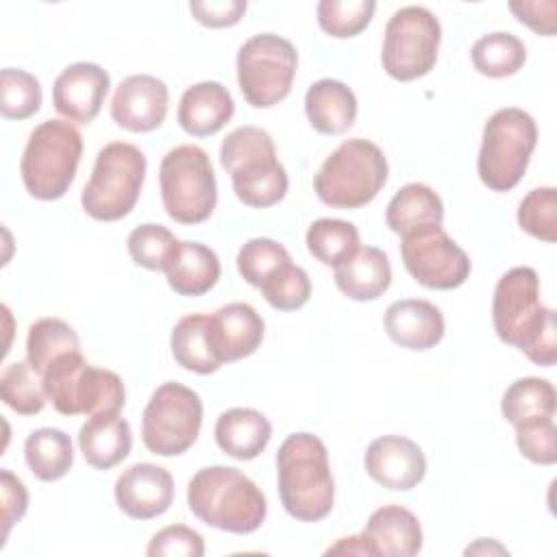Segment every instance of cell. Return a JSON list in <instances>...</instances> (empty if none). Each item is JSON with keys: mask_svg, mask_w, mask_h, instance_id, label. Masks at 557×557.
Returning a JSON list of instances; mask_svg holds the SVG:
<instances>
[{"mask_svg": "<svg viewBox=\"0 0 557 557\" xmlns=\"http://www.w3.org/2000/svg\"><path fill=\"white\" fill-rule=\"evenodd\" d=\"M492 322L500 342L520 348L533 363L550 368L557 359L555 311L540 300V278L529 265L507 270L492 298Z\"/></svg>", "mask_w": 557, "mask_h": 557, "instance_id": "1", "label": "cell"}, {"mask_svg": "<svg viewBox=\"0 0 557 557\" xmlns=\"http://www.w3.org/2000/svg\"><path fill=\"white\" fill-rule=\"evenodd\" d=\"M276 483L281 503L292 518L324 520L335 500L324 442L313 433H292L276 450Z\"/></svg>", "mask_w": 557, "mask_h": 557, "instance_id": "2", "label": "cell"}, {"mask_svg": "<svg viewBox=\"0 0 557 557\" xmlns=\"http://www.w3.org/2000/svg\"><path fill=\"white\" fill-rule=\"evenodd\" d=\"M187 507L205 524L237 535L257 531L268 513L257 483L231 466L200 468L187 485Z\"/></svg>", "mask_w": 557, "mask_h": 557, "instance_id": "3", "label": "cell"}, {"mask_svg": "<svg viewBox=\"0 0 557 557\" xmlns=\"http://www.w3.org/2000/svg\"><path fill=\"white\" fill-rule=\"evenodd\" d=\"M220 163L231 174L235 196L255 209H268L287 194L289 178L276 159V148L268 131L239 126L220 146Z\"/></svg>", "mask_w": 557, "mask_h": 557, "instance_id": "4", "label": "cell"}, {"mask_svg": "<svg viewBox=\"0 0 557 557\" xmlns=\"http://www.w3.org/2000/svg\"><path fill=\"white\" fill-rule=\"evenodd\" d=\"M383 150L363 137L342 141L313 176L318 198L333 209H359L372 202L387 183Z\"/></svg>", "mask_w": 557, "mask_h": 557, "instance_id": "5", "label": "cell"}, {"mask_svg": "<svg viewBox=\"0 0 557 557\" xmlns=\"http://www.w3.org/2000/svg\"><path fill=\"white\" fill-rule=\"evenodd\" d=\"M83 154V137L67 120H46L33 128L20 159L26 191L37 200H57L70 189Z\"/></svg>", "mask_w": 557, "mask_h": 557, "instance_id": "6", "label": "cell"}, {"mask_svg": "<svg viewBox=\"0 0 557 557\" xmlns=\"http://www.w3.org/2000/svg\"><path fill=\"white\" fill-rule=\"evenodd\" d=\"M41 376L46 396L61 416L120 413L124 407L122 379L87 363L81 350L57 357Z\"/></svg>", "mask_w": 557, "mask_h": 557, "instance_id": "7", "label": "cell"}, {"mask_svg": "<svg viewBox=\"0 0 557 557\" xmlns=\"http://www.w3.org/2000/svg\"><path fill=\"white\" fill-rule=\"evenodd\" d=\"M146 154L128 141H111L98 150L81 205L98 222H115L128 215L141 194Z\"/></svg>", "mask_w": 557, "mask_h": 557, "instance_id": "8", "label": "cell"}, {"mask_svg": "<svg viewBox=\"0 0 557 557\" xmlns=\"http://www.w3.org/2000/svg\"><path fill=\"white\" fill-rule=\"evenodd\" d=\"M537 144L535 120L518 109H498L483 126V141L476 159L481 183L492 191L513 189L531 161Z\"/></svg>", "mask_w": 557, "mask_h": 557, "instance_id": "9", "label": "cell"}, {"mask_svg": "<svg viewBox=\"0 0 557 557\" xmlns=\"http://www.w3.org/2000/svg\"><path fill=\"white\" fill-rule=\"evenodd\" d=\"M159 187L165 213L178 224H200L218 205L213 163L196 144H181L165 152L159 165Z\"/></svg>", "mask_w": 557, "mask_h": 557, "instance_id": "10", "label": "cell"}, {"mask_svg": "<svg viewBox=\"0 0 557 557\" xmlns=\"http://www.w3.org/2000/svg\"><path fill=\"white\" fill-rule=\"evenodd\" d=\"M298 67L294 44L274 33L252 35L237 50V85L255 109H270L285 100Z\"/></svg>", "mask_w": 557, "mask_h": 557, "instance_id": "11", "label": "cell"}, {"mask_svg": "<svg viewBox=\"0 0 557 557\" xmlns=\"http://www.w3.org/2000/svg\"><path fill=\"white\" fill-rule=\"evenodd\" d=\"M202 426V400L191 387L159 385L141 413V442L159 457H176L194 446Z\"/></svg>", "mask_w": 557, "mask_h": 557, "instance_id": "12", "label": "cell"}, {"mask_svg": "<svg viewBox=\"0 0 557 557\" xmlns=\"http://www.w3.org/2000/svg\"><path fill=\"white\" fill-rule=\"evenodd\" d=\"M440 41L442 26L433 11L416 4L403 7L394 11L385 26L383 70L400 83L426 76L437 61Z\"/></svg>", "mask_w": 557, "mask_h": 557, "instance_id": "13", "label": "cell"}, {"mask_svg": "<svg viewBox=\"0 0 557 557\" xmlns=\"http://www.w3.org/2000/svg\"><path fill=\"white\" fill-rule=\"evenodd\" d=\"M400 239L403 263L422 287L455 289L470 276V257L442 226L422 228Z\"/></svg>", "mask_w": 557, "mask_h": 557, "instance_id": "14", "label": "cell"}, {"mask_svg": "<svg viewBox=\"0 0 557 557\" xmlns=\"http://www.w3.org/2000/svg\"><path fill=\"white\" fill-rule=\"evenodd\" d=\"M168 85L152 74L126 76L111 98L113 122L131 133H150L168 115Z\"/></svg>", "mask_w": 557, "mask_h": 557, "instance_id": "15", "label": "cell"}, {"mask_svg": "<svg viewBox=\"0 0 557 557\" xmlns=\"http://www.w3.org/2000/svg\"><path fill=\"white\" fill-rule=\"evenodd\" d=\"M111 78L98 63L78 61L67 65L52 85V104L67 122L89 124L100 113Z\"/></svg>", "mask_w": 557, "mask_h": 557, "instance_id": "16", "label": "cell"}, {"mask_svg": "<svg viewBox=\"0 0 557 557\" xmlns=\"http://www.w3.org/2000/svg\"><path fill=\"white\" fill-rule=\"evenodd\" d=\"M363 466L370 479L396 492L413 490L426 474L422 448L405 435H381L370 442Z\"/></svg>", "mask_w": 557, "mask_h": 557, "instance_id": "17", "label": "cell"}, {"mask_svg": "<svg viewBox=\"0 0 557 557\" xmlns=\"http://www.w3.org/2000/svg\"><path fill=\"white\" fill-rule=\"evenodd\" d=\"M113 496L128 518L152 520L170 509L174 500V479L157 463H133L117 476Z\"/></svg>", "mask_w": 557, "mask_h": 557, "instance_id": "18", "label": "cell"}, {"mask_svg": "<svg viewBox=\"0 0 557 557\" xmlns=\"http://www.w3.org/2000/svg\"><path fill=\"white\" fill-rule=\"evenodd\" d=\"M370 555L413 557L422 550V527L403 505H383L370 513L361 533Z\"/></svg>", "mask_w": 557, "mask_h": 557, "instance_id": "19", "label": "cell"}, {"mask_svg": "<svg viewBox=\"0 0 557 557\" xmlns=\"http://www.w3.org/2000/svg\"><path fill=\"white\" fill-rule=\"evenodd\" d=\"M385 333L394 344L407 350H429L444 337L442 311L422 298H403L387 307Z\"/></svg>", "mask_w": 557, "mask_h": 557, "instance_id": "20", "label": "cell"}, {"mask_svg": "<svg viewBox=\"0 0 557 557\" xmlns=\"http://www.w3.org/2000/svg\"><path fill=\"white\" fill-rule=\"evenodd\" d=\"M211 339L222 363L257 352L263 342V318L248 302H228L209 315Z\"/></svg>", "mask_w": 557, "mask_h": 557, "instance_id": "21", "label": "cell"}, {"mask_svg": "<svg viewBox=\"0 0 557 557\" xmlns=\"http://www.w3.org/2000/svg\"><path fill=\"white\" fill-rule=\"evenodd\" d=\"M233 113L235 102L228 89L218 81H202L183 91L176 120L185 133L194 137H209L222 131Z\"/></svg>", "mask_w": 557, "mask_h": 557, "instance_id": "22", "label": "cell"}, {"mask_svg": "<svg viewBox=\"0 0 557 557\" xmlns=\"http://www.w3.org/2000/svg\"><path fill=\"white\" fill-rule=\"evenodd\" d=\"M335 285L350 300H376L392 285L387 255L376 246H359L346 261L335 265Z\"/></svg>", "mask_w": 557, "mask_h": 557, "instance_id": "23", "label": "cell"}, {"mask_svg": "<svg viewBox=\"0 0 557 557\" xmlns=\"http://www.w3.org/2000/svg\"><path fill=\"white\" fill-rule=\"evenodd\" d=\"M85 461L96 470H109L124 461L133 446L131 424L120 413H96L78 431Z\"/></svg>", "mask_w": 557, "mask_h": 557, "instance_id": "24", "label": "cell"}, {"mask_svg": "<svg viewBox=\"0 0 557 557\" xmlns=\"http://www.w3.org/2000/svg\"><path fill=\"white\" fill-rule=\"evenodd\" d=\"M213 433L222 453L237 461H250L265 450L272 424L257 409L233 407L220 413Z\"/></svg>", "mask_w": 557, "mask_h": 557, "instance_id": "25", "label": "cell"}, {"mask_svg": "<svg viewBox=\"0 0 557 557\" xmlns=\"http://www.w3.org/2000/svg\"><path fill=\"white\" fill-rule=\"evenodd\" d=\"M305 113L313 131L322 135H342L357 117L355 91L342 81L320 78L305 94Z\"/></svg>", "mask_w": 557, "mask_h": 557, "instance_id": "26", "label": "cell"}, {"mask_svg": "<svg viewBox=\"0 0 557 557\" xmlns=\"http://www.w3.org/2000/svg\"><path fill=\"white\" fill-rule=\"evenodd\" d=\"M222 265L218 255L200 242H178L168 268V285L178 296H202L220 281Z\"/></svg>", "mask_w": 557, "mask_h": 557, "instance_id": "27", "label": "cell"}, {"mask_svg": "<svg viewBox=\"0 0 557 557\" xmlns=\"http://www.w3.org/2000/svg\"><path fill=\"white\" fill-rule=\"evenodd\" d=\"M385 222L400 237L422 228L442 226L444 222L442 198L424 183H407L387 202Z\"/></svg>", "mask_w": 557, "mask_h": 557, "instance_id": "28", "label": "cell"}, {"mask_svg": "<svg viewBox=\"0 0 557 557\" xmlns=\"http://www.w3.org/2000/svg\"><path fill=\"white\" fill-rule=\"evenodd\" d=\"M170 348L174 361L189 372L213 374L222 368V359L211 339L209 315L205 313H189L181 318L172 329Z\"/></svg>", "mask_w": 557, "mask_h": 557, "instance_id": "29", "label": "cell"}, {"mask_svg": "<svg viewBox=\"0 0 557 557\" xmlns=\"http://www.w3.org/2000/svg\"><path fill=\"white\" fill-rule=\"evenodd\" d=\"M24 459L39 481H59L74 463V446L65 431L41 426L26 437Z\"/></svg>", "mask_w": 557, "mask_h": 557, "instance_id": "30", "label": "cell"}, {"mask_svg": "<svg viewBox=\"0 0 557 557\" xmlns=\"http://www.w3.org/2000/svg\"><path fill=\"white\" fill-rule=\"evenodd\" d=\"M557 396L550 381L540 376L516 379L503 394V418L516 426L537 418H555Z\"/></svg>", "mask_w": 557, "mask_h": 557, "instance_id": "31", "label": "cell"}, {"mask_svg": "<svg viewBox=\"0 0 557 557\" xmlns=\"http://www.w3.org/2000/svg\"><path fill=\"white\" fill-rule=\"evenodd\" d=\"M472 65L479 74L490 78H505L522 70L527 61V48L513 33H487L479 37L470 48Z\"/></svg>", "mask_w": 557, "mask_h": 557, "instance_id": "32", "label": "cell"}, {"mask_svg": "<svg viewBox=\"0 0 557 557\" xmlns=\"http://www.w3.org/2000/svg\"><path fill=\"white\" fill-rule=\"evenodd\" d=\"M78 350H81V339L76 331L61 318H39L28 326L26 361L39 374H44L57 357L65 352H78Z\"/></svg>", "mask_w": 557, "mask_h": 557, "instance_id": "33", "label": "cell"}, {"mask_svg": "<svg viewBox=\"0 0 557 557\" xmlns=\"http://www.w3.org/2000/svg\"><path fill=\"white\" fill-rule=\"evenodd\" d=\"M359 248V231L352 222L320 218L307 231V250L324 265H339Z\"/></svg>", "mask_w": 557, "mask_h": 557, "instance_id": "34", "label": "cell"}, {"mask_svg": "<svg viewBox=\"0 0 557 557\" xmlns=\"http://www.w3.org/2000/svg\"><path fill=\"white\" fill-rule=\"evenodd\" d=\"M0 396L20 416H35L46 407L44 376L28 361H13L0 376Z\"/></svg>", "mask_w": 557, "mask_h": 557, "instance_id": "35", "label": "cell"}, {"mask_svg": "<svg viewBox=\"0 0 557 557\" xmlns=\"http://www.w3.org/2000/svg\"><path fill=\"white\" fill-rule=\"evenodd\" d=\"M320 28L337 39H348L366 30L376 11L374 0H322L318 2Z\"/></svg>", "mask_w": 557, "mask_h": 557, "instance_id": "36", "label": "cell"}, {"mask_svg": "<svg viewBox=\"0 0 557 557\" xmlns=\"http://www.w3.org/2000/svg\"><path fill=\"white\" fill-rule=\"evenodd\" d=\"M41 107V85L26 72L4 67L0 74V113L7 120H28Z\"/></svg>", "mask_w": 557, "mask_h": 557, "instance_id": "37", "label": "cell"}, {"mask_svg": "<svg viewBox=\"0 0 557 557\" xmlns=\"http://www.w3.org/2000/svg\"><path fill=\"white\" fill-rule=\"evenodd\" d=\"M176 246L178 239L163 224H139L126 239L131 259L152 272H165Z\"/></svg>", "mask_w": 557, "mask_h": 557, "instance_id": "38", "label": "cell"}, {"mask_svg": "<svg viewBox=\"0 0 557 557\" xmlns=\"http://www.w3.org/2000/svg\"><path fill=\"white\" fill-rule=\"evenodd\" d=\"M259 289L270 307L278 311H296L307 305L311 296V281L300 265L287 261L276 268Z\"/></svg>", "mask_w": 557, "mask_h": 557, "instance_id": "39", "label": "cell"}, {"mask_svg": "<svg viewBox=\"0 0 557 557\" xmlns=\"http://www.w3.org/2000/svg\"><path fill=\"white\" fill-rule=\"evenodd\" d=\"M287 261H292V257L283 244L270 237H252L237 252V272L248 285L259 289L261 283Z\"/></svg>", "mask_w": 557, "mask_h": 557, "instance_id": "40", "label": "cell"}, {"mask_svg": "<svg viewBox=\"0 0 557 557\" xmlns=\"http://www.w3.org/2000/svg\"><path fill=\"white\" fill-rule=\"evenodd\" d=\"M518 224L524 233L546 244L557 239V191L555 187H535L518 205Z\"/></svg>", "mask_w": 557, "mask_h": 557, "instance_id": "41", "label": "cell"}, {"mask_svg": "<svg viewBox=\"0 0 557 557\" xmlns=\"http://www.w3.org/2000/svg\"><path fill=\"white\" fill-rule=\"evenodd\" d=\"M516 444L522 457L537 466H553L557 461L555 448V418H537L516 424Z\"/></svg>", "mask_w": 557, "mask_h": 557, "instance_id": "42", "label": "cell"}, {"mask_svg": "<svg viewBox=\"0 0 557 557\" xmlns=\"http://www.w3.org/2000/svg\"><path fill=\"white\" fill-rule=\"evenodd\" d=\"M146 553L148 557H202L205 540L191 527L170 524L152 535Z\"/></svg>", "mask_w": 557, "mask_h": 557, "instance_id": "43", "label": "cell"}, {"mask_svg": "<svg viewBox=\"0 0 557 557\" xmlns=\"http://www.w3.org/2000/svg\"><path fill=\"white\" fill-rule=\"evenodd\" d=\"M0 494H2V546L9 537V531L20 522L28 509V492L24 483L11 472L0 470Z\"/></svg>", "mask_w": 557, "mask_h": 557, "instance_id": "44", "label": "cell"}, {"mask_svg": "<svg viewBox=\"0 0 557 557\" xmlns=\"http://www.w3.org/2000/svg\"><path fill=\"white\" fill-rule=\"evenodd\" d=\"M246 0H205L189 2V11L202 26L226 28L235 26L246 13Z\"/></svg>", "mask_w": 557, "mask_h": 557, "instance_id": "45", "label": "cell"}, {"mask_svg": "<svg viewBox=\"0 0 557 557\" xmlns=\"http://www.w3.org/2000/svg\"><path fill=\"white\" fill-rule=\"evenodd\" d=\"M509 11L518 17L520 24H527L531 30L553 37L555 35V2H509Z\"/></svg>", "mask_w": 557, "mask_h": 557, "instance_id": "46", "label": "cell"}, {"mask_svg": "<svg viewBox=\"0 0 557 557\" xmlns=\"http://www.w3.org/2000/svg\"><path fill=\"white\" fill-rule=\"evenodd\" d=\"M326 553H352V555H370L366 542L361 535H350V537H339L333 546L326 548Z\"/></svg>", "mask_w": 557, "mask_h": 557, "instance_id": "47", "label": "cell"}]
</instances>
